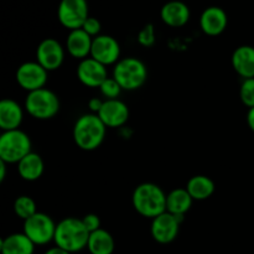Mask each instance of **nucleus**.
<instances>
[{"label":"nucleus","mask_w":254,"mask_h":254,"mask_svg":"<svg viewBox=\"0 0 254 254\" xmlns=\"http://www.w3.org/2000/svg\"><path fill=\"white\" fill-rule=\"evenodd\" d=\"M131 203L139 215L153 220L166 212V193L156 184L143 183L134 189Z\"/></svg>","instance_id":"f257e3e1"},{"label":"nucleus","mask_w":254,"mask_h":254,"mask_svg":"<svg viewBox=\"0 0 254 254\" xmlns=\"http://www.w3.org/2000/svg\"><path fill=\"white\" fill-rule=\"evenodd\" d=\"M107 127L98 114H83L73 126V140L79 149L84 151H93L103 144L106 138Z\"/></svg>","instance_id":"f03ea898"},{"label":"nucleus","mask_w":254,"mask_h":254,"mask_svg":"<svg viewBox=\"0 0 254 254\" xmlns=\"http://www.w3.org/2000/svg\"><path fill=\"white\" fill-rule=\"evenodd\" d=\"M89 235L81 218L66 217L56 225L54 242L67 252L77 253L87 248Z\"/></svg>","instance_id":"7ed1b4c3"},{"label":"nucleus","mask_w":254,"mask_h":254,"mask_svg":"<svg viewBox=\"0 0 254 254\" xmlns=\"http://www.w3.org/2000/svg\"><path fill=\"white\" fill-rule=\"evenodd\" d=\"M113 78L121 84L123 91H136L148 79V68L141 60L126 57L119 60L114 66Z\"/></svg>","instance_id":"20e7f679"},{"label":"nucleus","mask_w":254,"mask_h":254,"mask_svg":"<svg viewBox=\"0 0 254 254\" xmlns=\"http://www.w3.org/2000/svg\"><path fill=\"white\" fill-rule=\"evenodd\" d=\"M24 108L32 118L37 121H49L59 114L61 102L51 89L41 88L27 93Z\"/></svg>","instance_id":"39448f33"},{"label":"nucleus","mask_w":254,"mask_h":254,"mask_svg":"<svg viewBox=\"0 0 254 254\" xmlns=\"http://www.w3.org/2000/svg\"><path fill=\"white\" fill-rule=\"evenodd\" d=\"M30 136L20 129L2 131L0 135V160L6 164H19L31 153Z\"/></svg>","instance_id":"423d86ee"},{"label":"nucleus","mask_w":254,"mask_h":254,"mask_svg":"<svg viewBox=\"0 0 254 254\" xmlns=\"http://www.w3.org/2000/svg\"><path fill=\"white\" fill-rule=\"evenodd\" d=\"M22 232L32 241L35 246H45L55 240L56 223L46 213L37 212L24 221Z\"/></svg>","instance_id":"0eeeda50"},{"label":"nucleus","mask_w":254,"mask_h":254,"mask_svg":"<svg viewBox=\"0 0 254 254\" xmlns=\"http://www.w3.org/2000/svg\"><path fill=\"white\" fill-rule=\"evenodd\" d=\"M60 24L69 31L82 29L84 21L89 17L87 0H61L57 9Z\"/></svg>","instance_id":"6e6552de"},{"label":"nucleus","mask_w":254,"mask_h":254,"mask_svg":"<svg viewBox=\"0 0 254 254\" xmlns=\"http://www.w3.org/2000/svg\"><path fill=\"white\" fill-rule=\"evenodd\" d=\"M49 72L37 61L24 62L17 67L15 72V79L22 89L29 92L45 88Z\"/></svg>","instance_id":"1a4fd4ad"},{"label":"nucleus","mask_w":254,"mask_h":254,"mask_svg":"<svg viewBox=\"0 0 254 254\" xmlns=\"http://www.w3.org/2000/svg\"><path fill=\"white\" fill-rule=\"evenodd\" d=\"M36 61L47 72L56 71L64 61V49L56 39H44L36 49Z\"/></svg>","instance_id":"9d476101"},{"label":"nucleus","mask_w":254,"mask_h":254,"mask_svg":"<svg viewBox=\"0 0 254 254\" xmlns=\"http://www.w3.org/2000/svg\"><path fill=\"white\" fill-rule=\"evenodd\" d=\"M104 66L116 64L121 59V45L109 35H98L93 37L91 56Z\"/></svg>","instance_id":"9b49d317"},{"label":"nucleus","mask_w":254,"mask_h":254,"mask_svg":"<svg viewBox=\"0 0 254 254\" xmlns=\"http://www.w3.org/2000/svg\"><path fill=\"white\" fill-rule=\"evenodd\" d=\"M180 225L178 218L169 212L161 213L151 220V237L160 245H169L174 242L179 236Z\"/></svg>","instance_id":"f8f14e48"},{"label":"nucleus","mask_w":254,"mask_h":254,"mask_svg":"<svg viewBox=\"0 0 254 254\" xmlns=\"http://www.w3.org/2000/svg\"><path fill=\"white\" fill-rule=\"evenodd\" d=\"M76 73L78 81L83 86L91 87V88H99L102 83L108 78L107 66L96 61L92 57H87V59L79 61Z\"/></svg>","instance_id":"ddd939ff"},{"label":"nucleus","mask_w":254,"mask_h":254,"mask_svg":"<svg viewBox=\"0 0 254 254\" xmlns=\"http://www.w3.org/2000/svg\"><path fill=\"white\" fill-rule=\"evenodd\" d=\"M130 112L121 99H106L99 109L98 117L107 128H121L128 122Z\"/></svg>","instance_id":"4468645a"},{"label":"nucleus","mask_w":254,"mask_h":254,"mask_svg":"<svg viewBox=\"0 0 254 254\" xmlns=\"http://www.w3.org/2000/svg\"><path fill=\"white\" fill-rule=\"evenodd\" d=\"M228 16L222 7L210 6L205 9L200 17L201 30L208 36H218L226 30Z\"/></svg>","instance_id":"2eb2a0df"},{"label":"nucleus","mask_w":254,"mask_h":254,"mask_svg":"<svg viewBox=\"0 0 254 254\" xmlns=\"http://www.w3.org/2000/svg\"><path fill=\"white\" fill-rule=\"evenodd\" d=\"M24 119V109L11 98H4L0 102V128L2 131L20 129Z\"/></svg>","instance_id":"dca6fc26"},{"label":"nucleus","mask_w":254,"mask_h":254,"mask_svg":"<svg viewBox=\"0 0 254 254\" xmlns=\"http://www.w3.org/2000/svg\"><path fill=\"white\" fill-rule=\"evenodd\" d=\"M92 42L93 37L89 36L83 29L72 30L66 39V50L73 59L82 61L91 56Z\"/></svg>","instance_id":"f3484780"},{"label":"nucleus","mask_w":254,"mask_h":254,"mask_svg":"<svg viewBox=\"0 0 254 254\" xmlns=\"http://www.w3.org/2000/svg\"><path fill=\"white\" fill-rule=\"evenodd\" d=\"M190 15L189 6L180 0L168 1L160 10L161 20L170 27H181L186 25L190 20Z\"/></svg>","instance_id":"a211bd4d"},{"label":"nucleus","mask_w":254,"mask_h":254,"mask_svg":"<svg viewBox=\"0 0 254 254\" xmlns=\"http://www.w3.org/2000/svg\"><path fill=\"white\" fill-rule=\"evenodd\" d=\"M193 198L185 189H174L166 195V212L175 216L181 223L184 216L191 208Z\"/></svg>","instance_id":"6ab92c4d"},{"label":"nucleus","mask_w":254,"mask_h":254,"mask_svg":"<svg viewBox=\"0 0 254 254\" xmlns=\"http://www.w3.org/2000/svg\"><path fill=\"white\" fill-rule=\"evenodd\" d=\"M232 67L242 78H254V47L243 45L232 54Z\"/></svg>","instance_id":"aec40b11"},{"label":"nucleus","mask_w":254,"mask_h":254,"mask_svg":"<svg viewBox=\"0 0 254 254\" xmlns=\"http://www.w3.org/2000/svg\"><path fill=\"white\" fill-rule=\"evenodd\" d=\"M0 252L1 254H34L35 245L24 232L11 233L1 241Z\"/></svg>","instance_id":"412c9836"},{"label":"nucleus","mask_w":254,"mask_h":254,"mask_svg":"<svg viewBox=\"0 0 254 254\" xmlns=\"http://www.w3.org/2000/svg\"><path fill=\"white\" fill-rule=\"evenodd\" d=\"M45 170V164L41 156L37 153L31 151L27 154L19 164H17V173L20 178L25 181H36L42 176Z\"/></svg>","instance_id":"4be33fe9"},{"label":"nucleus","mask_w":254,"mask_h":254,"mask_svg":"<svg viewBox=\"0 0 254 254\" xmlns=\"http://www.w3.org/2000/svg\"><path fill=\"white\" fill-rule=\"evenodd\" d=\"M215 183L211 178L205 175H195L186 184V190L193 201H205L215 192Z\"/></svg>","instance_id":"5701e85b"},{"label":"nucleus","mask_w":254,"mask_h":254,"mask_svg":"<svg viewBox=\"0 0 254 254\" xmlns=\"http://www.w3.org/2000/svg\"><path fill=\"white\" fill-rule=\"evenodd\" d=\"M116 242L111 233L107 230L99 228L89 235L87 250L91 254H113Z\"/></svg>","instance_id":"b1692460"},{"label":"nucleus","mask_w":254,"mask_h":254,"mask_svg":"<svg viewBox=\"0 0 254 254\" xmlns=\"http://www.w3.org/2000/svg\"><path fill=\"white\" fill-rule=\"evenodd\" d=\"M14 212L21 220H27L31 216H34L35 213H37L36 202L30 196H19L14 202Z\"/></svg>","instance_id":"393cba45"},{"label":"nucleus","mask_w":254,"mask_h":254,"mask_svg":"<svg viewBox=\"0 0 254 254\" xmlns=\"http://www.w3.org/2000/svg\"><path fill=\"white\" fill-rule=\"evenodd\" d=\"M99 91H101V94L106 99H119L118 97L121 96L122 93V87L113 77H108L106 81L102 83V86L99 87Z\"/></svg>","instance_id":"a878e982"},{"label":"nucleus","mask_w":254,"mask_h":254,"mask_svg":"<svg viewBox=\"0 0 254 254\" xmlns=\"http://www.w3.org/2000/svg\"><path fill=\"white\" fill-rule=\"evenodd\" d=\"M240 98L248 108L254 107V78L243 79L240 88Z\"/></svg>","instance_id":"bb28decb"},{"label":"nucleus","mask_w":254,"mask_h":254,"mask_svg":"<svg viewBox=\"0 0 254 254\" xmlns=\"http://www.w3.org/2000/svg\"><path fill=\"white\" fill-rule=\"evenodd\" d=\"M138 42L143 47H151L155 44V29L153 24H146L138 34Z\"/></svg>","instance_id":"cd10ccee"},{"label":"nucleus","mask_w":254,"mask_h":254,"mask_svg":"<svg viewBox=\"0 0 254 254\" xmlns=\"http://www.w3.org/2000/svg\"><path fill=\"white\" fill-rule=\"evenodd\" d=\"M82 29L84 30V31L87 32V34L89 35V36L92 37H96L98 36V35H101V30H102V24L101 21H99L97 17H93V16H89L88 19L84 21L83 26H82Z\"/></svg>","instance_id":"c85d7f7f"},{"label":"nucleus","mask_w":254,"mask_h":254,"mask_svg":"<svg viewBox=\"0 0 254 254\" xmlns=\"http://www.w3.org/2000/svg\"><path fill=\"white\" fill-rule=\"evenodd\" d=\"M82 222H83L84 227L87 228L89 233L94 232V231H98L101 227V218L96 215V213H87L83 218H81Z\"/></svg>","instance_id":"c756f323"},{"label":"nucleus","mask_w":254,"mask_h":254,"mask_svg":"<svg viewBox=\"0 0 254 254\" xmlns=\"http://www.w3.org/2000/svg\"><path fill=\"white\" fill-rule=\"evenodd\" d=\"M103 102L101 98H98V97H93V98L89 99L88 102V108L91 109L92 113L94 114H98L99 109L102 108V106H103Z\"/></svg>","instance_id":"7c9ffc66"},{"label":"nucleus","mask_w":254,"mask_h":254,"mask_svg":"<svg viewBox=\"0 0 254 254\" xmlns=\"http://www.w3.org/2000/svg\"><path fill=\"white\" fill-rule=\"evenodd\" d=\"M247 123H248V127L251 128V130L254 131V107L253 108H250V111H248Z\"/></svg>","instance_id":"2f4dec72"},{"label":"nucleus","mask_w":254,"mask_h":254,"mask_svg":"<svg viewBox=\"0 0 254 254\" xmlns=\"http://www.w3.org/2000/svg\"><path fill=\"white\" fill-rule=\"evenodd\" d=\"M44 254H72V253L67 252V251L62 250V248H60V247H57V246H55V247L49 248V250H47Z\"/></svg>","instance_id":"473e14b6"},{"label":"nucleus","mask_w":254,"mask_h":254,"mask_svg":"<svg viewBox=\"0 0 254 254\" xmlns=\"http://www.w3.org/2000/svg\"><path fill=\"white\" fill-rule=\"evenodd\" d=\"M6 163L0 160V181H4L5 180V176H6Z\"/></svg>","instance_id":"72a5a7b5"}]
</instances>
